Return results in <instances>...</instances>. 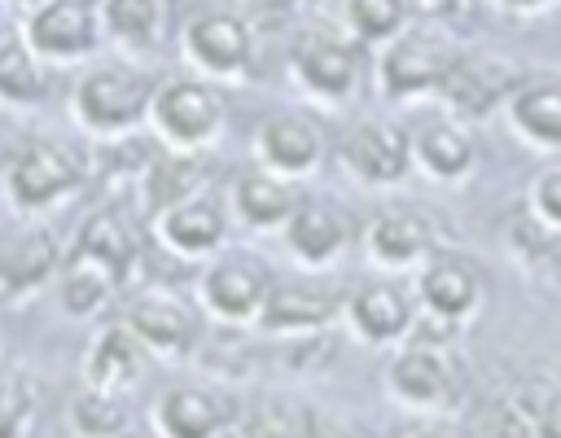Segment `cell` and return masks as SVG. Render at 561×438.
I'll use <instances>...</instances> for the list:
<instances>
[{"label": "cell", "mask_w": 561, "mask_h": 438, "mask_svg": "<svg viewBox=\"0 0 561 438\" xmlns=\"http://www.w3.org/2000/svg\"><path fill=\"white\" fill-rule=\"evenodd\" d=\"M311 438H359V434H355L346 420H337V416H316Z\"/></svg>", "instance_id": "40"}, {"label": "cell", "mask_w": 561, "mask_h": 438, "mask_svg": "<svg viewBox=\"0 0 561 438\" xmlns=\"http://www.w3.org/2000/svg\"><path fill=\"white\" fill-rule=\"evenodd\" d=\"M228 206L206 188L162 215H153V237L167 254L175 258H188V263H210L215 254H224V241H228Z\"/></svg>", "instance_id": "16"}, {"label": "cell", "mask_w": 561, "mask_h": 438, "mask_svg": "<svg viewBox=\"0 0 561 438\" xmlns=\"http://www.w3.org/2000/svg\"><path fill=\"white\" fill-rule=\"evenodd\" d=\"M337 350H342V342H337L333 328L302 333V337H280V364L289 372H329Z\"/></svg>", "instance_id": "36"}, {"label": "cell", "mask_w": 561, "mask_h": 438, "mask_svg": "<svg viewBox=\"0 0 561 438\" xmlns=\"http://www.w3.org/2000/svg\"><path fill=\"white\" fill-rule=\"evenodd\" d=\"M421 307H416V293L403 289L399 280L390 276H377V280H364L346 293V307H342V324L346 333L359 342V346H373V350H394L412 337V324H416Z\"/></svg>", "instance_id": "11"}, {"label": "cell", "mask_w": 561, "mask_h": 438, "mask_svg": "<svg viewBox=\"0 0 561 438\" xmlns=\"http://www.w3.org/2000/svg\"><path fill=\"white\" fill-rule=\"evenodd\" d=\"M9 4H13V9H26V13H31V9H39V4H48V0H9Z\"/></svg>", "instance_id": "45"}, {"label": "cell", "mask_w": 561, "mask_h": 438, "mask_svg": "<svg viewBox=\"0 0 561 438\" xmlns=\"http://www.w3.org/2000/svg\"><path fill=\"white\" fill-rule=\"evenodd\" d=\"M504 13H517V18H535V13H548L557 0H495Z\"/></svg>", "instance_id": "41"}, {"label": "cell", "mask_w": 561, "mask_h": 438, "mask_svg": "<svg viewBox=\"0 0 561 438\" xmlns=\"http://www.w3.org/2000/svg\"><path fill=\"white\" fill-rule=\"evenodd\" d=\"M114 438H153V429L145 434V429H131V425H127V429H123V434H114Z\"/></svg>", "instance_id": "44"}, {"label": "cell", "mask_w": 561, "mask_h": 438, "mask_svg": "<svg viewBox=\"0 0 561 438\" xmlns=\"http://www.w3.org/2000/svg\"><path fill=\"white\" fill-rule=\"evenodd\" d=\"M482 438H535V425L508 399H495L491 412L482 416Z\"/></svg>", "instance_id": "38"}, {"label": "cell", "mask_w": 561, "mask_h": 438, "mask_svg": "<svg viewBox=\"0 0 561 438\" xmlns=\"http://www.w3.org/2000/svg\"><path fill=\"white\" fill-rule=\"evenodd\" d=\"M153 355L140 346V337L114 320V324H101L83 350V385L92 390H105V394H127L140 377H145V364Z\"/></svg>", "instance_id": "23"}, {"label": "cell", "mask_w": 561, "mask_h": 438, "mask_svg": "<svg viewBox=\"0 0 561 438\" xmlns=\"http://www.w3.org/2000/svg\"><path fill=\"white\" fill-rule=\"evenodd\" d=\"M530 425H535V438H561V399L552 407H543Z\"/></svg>", "instance_id": "39"}, {"label": "cell", "mask_w": 561, "mask_h": 438, "mask_svg": "<svg viewBox=\"0 0 561 438\" xmlns=\"http://www.w3.org/2000/svg\"><path fill=\"white\" fill-rule=\"evenodd\" d=\"M114 289H118V280L110 272H101L92 263H79V258H66L61 280H57V307L70 320H96V315H105Z\"/></svg>", "instance_id": "31"}, {"label": "cell", "mask_w": 561, "mask_h": 438, "mask_svg": "<svg viewBox=\"0 0 561 438\" xmlns=\"http://www.w3.org/2000/svg\"><path fill=\"white\" fill-rule=\"evenodd\" d=\"M416 307L434 320H447L456 328H465L469 320L482 315L486 307V276L482 267L460 254V250H438L421 272H416Z\"/></svg>", "instance_id": "12"}, {"label": "cell", "mask_w": 561, "mask_h": 438, "mask_svg": "<svg viewBox=\"0 0 561 438\" xmlns=\"http://www.w3.org/2000/svg\"><path fill=\"white\" fill-rule=\"evenodd\" d=\"M504 245H508V254L522 263V272H530L535 280L561 289V232H548L543 223H535V219L522 210V215L508 223Z\"/></svg>", "instance_id": "29"}, {"label": "cell", "mask_w": 561, "mask_h": 438, "mask_svg": "<svg viewBox=\"0 0 561 438\" xmlns=\"http://www.w3.org/2000/svg\"><path fill=\"white\" fill-rule=\"evenodd\" d=\"M88 184V158L61 140H31L4 166V193L18 210H48Z\"/></svg>", "instance_id": "5"}, {"label": "cell", "mask_w": 561, "mask_h": 438, "mask_svg": "<svg viewBox=\"0 0 561 438\" xmlns=\"http://www.w3.org/2000/svg\"><path fill=\"white\" fill-rule=\"evenodd\" d=\"M316 412L294 399H263L237 416L232 438H311Z\"/></svg>", "instance_id": "32"}, {"label": "cell", "mask_w": 561, "mask_h": 438, "mask_svg": "<svg viewBox=\"0 0 561 438\" xmlns=\"http://www.w3.org/2000/svg\"><path fill=\"white\" fill-rule=\"evenodd\" d=\"M355 228L346 219V210H337L333 201H320V197H302V206L294 210V219L280 228V241L289 250L294 263L302 267H329L346 254Z\"/></svg>", "instance_id": "21"}, {"label": "cell", "mask_w": 561, "mask_h": 438, "mask_svg": "<svg viewBox=\"0 0 561 438\" xmlns=\"http://www.w3.org/2000/svg\"><path fill=\"white\" fill-rule=\"evenodd\" d=\"M337 162L346 166L351 180H359L368 188H390V184L408 180V171H412V131H403L399 123H386V118H364L342 131Z\"/></svg>", "instance_id": "15"}, {"label": "cell", "mask_w": 561, "mask_h": 438, "mask_svg": "<svg viewBox=\"0 0 561 438\" xmlns=\"http://www.w3.org/2000/svg\"><path fill=\"white\" fill-rule=\"evenodd\" d=\"M167 18H171V0H101L105 39L136 53L153 48L167 35Z\"/></svg>", "instance_id": "28"}, {"label": "cell", "mask_w": 561, "mask_h": 438, "mask_svg": "<svg viewBox=\"0 0 561 438\" xmlns=\"http://www.w3.org/2000/svg\"><path fill=\"white\" fill-rule=\"evenodd\" d=\"M39 420V385L18 372L4 368L0 372V438H31Z\"/></svg>", "instance_id": "35"}, {"label": "cell", "mask_w": 561, "mask_h": 438, "mask_svg": "<svg viewBox=\"0 0 561 438\" xmlns=\"http://www.w3.org/2000/svg\"><path fill=\"white\" fill-rule=\"evenodd\" d=\"M342 22L359 48H386L412 26V4L408 0H342Z\"/></svg>", "instance_id": "30"}, {"label": "cell", "mask_w": 561, "mask_h": 438, "mask_svg": "<svg viewBox=\"0 0 561 438\" xmlns=\"http://www.w3.org/2000/svg\"><path fill=\"white\" fill-rule=\"evenodd\" d=\"M359 70H364L359 44L342 31H307L289 53L294 83L320 105L351 101L355 88H359Z\"/></svg>", "instance_id": "9"}, {"label": "cell", "mask_w": 561, "mask_h": 438, "mask_svg": "<svg viewBox=\"0 0 561 438\" xmlns=\"http://www.w3.org/2000/svg\"><path fill=\"white\" fill-rule=\"evenodd\" d=\"M522 66H513L500 53H460L438 101L447 105V118L456 123H482L491 114H504L513 92L522 88Z\"/></svg>", "instance_id": "8"}, {"label": "cell", "mask_w": 561, "mask_h": 438, "mask_svg": "<svg viewBox=\"0 0 561 438\" xmlns=\"http://www.w3.org/2000/svg\"><path fill=\"white\" fill-rule=\"evenodd\" d=\"M22 39L48 66L83 61L105 39L101 0H48L22 18Z\"/></svg>", "instance_id": "7"}, {"label": "cell", "mask_w": 561, "mask_h": 438, "mask_svg": "<svg viewBox=\"0 0 561 438\" xmlns=\"http://www.w3.org/2000/svg\"><path fill=\"white\" fill-rule=\"evenodd\" d=\"M403 438H460V434H451V429H443V425H421V429H408Z\"/></svg>", "instance_id": "42"}, {"label": "cell", "mask_w": 561, "mask_h": 438, "mask_svg": "<svg viewBox=\"0 0 561 438\" xmlns=\"http://www.w3.org/2000/svg\"><path fill=\"white\" fill-rule=\"evenodd\" d=\"M224 123H228V101L219 83L202 74H180L158 83L149 105V127L162 140V149L206 153L224 136Z\"/></svg>", "instance_id": "3"}, {"label": "cell", "mask_w": 561, "mask_h": 438, "mask_svg": "<svg viewBox=\"0 0 561 438\" xmlns=\"http://www.w3.org/2000/svg\"><path fill=\"white\" fill-rule=\"evenodd\" d=\"M123 324L140 337V346L153 355V359H180V355H188L193 346H197V311L184 302V298H175V293H167V289H145V293H136V298H127V307H123Z\"/></svg>", "instance_id": "17"}, {"label": "cell", "mask_w": 561, "mask_h": 438, "mask_svg": "<svg viewBox=\"0 0 561 438\" xmlns=\"http://www.w3.org/2000/svg\"><path fill=\"white\" fill-rule=\"evenodd\" d=\"M443 250L434 215L416 206H386L364 223V254L381 272H421Z\"/></svg>", "instance_id": "13"}, {"label": "cell", "mask_w": 561, "mask_h": 438, "mask_svg": "<svg viewBox=\"0 0 561 438\" xmlns=\"http://www.w3.org/2000/svg\"><path fill=\"white\" fill-rule=\"evenodd\" d=\"M61 250L48 228L0 232V298H26L61 272Z\"/></svg>", "instance_id": "22"}, {"label": "cell", "mask_w": 561, "mask_h": 438, "mask_svg": "<svg viewBox=\"0 0 561 438\" xmlns=\"http://www.w3.org/2000/svg\"><path fill=\"white\" fill-rule=\"evenodd\" d=\"M302 206V188L294 180H280L263 166H250L232 180V193H228V210L232 219H241L245 228L254 232H280L294 210Z\"/></svg>", "instance_id": "24"}, {"label": "cell", "mask_w": 561, "mask_h": 438, "mask_svg": "<svg viewBox=\"0 0 561 438\" xmlns=\"http://www.w3.org/2000/svg\"><path fill=\"white\" fill-rule=\"evenodd\" d=\"M412 166L434 184H465L478 166V145L465 123L434 118L412 131Z\"/></svg>", "instance_id": "25"}, {"label": "cell", "mask_w": 561, "mask_h": 438, "mask_svg": "<svg viewBox=\"0 0 561 438\" xmlns=\"http://www.w3.org/2000/svg\"><path fill=\"white\" fill-rule=\"evenodd\" d=\"M526 215L548 232H561V162H548L526 184Z\"/></svg>", "instance_id": "37"}, {"label": "cell", "mask_w": 561, "mask_h": 438, "mask_svg": "<svg viewBox=\"0 0 561 438\" xmlns=\"http://www.w3.org/2000/svg\"><path fill=\"white\" fill-rule=\"evenodd\" d=\"M210 188V153H180V149H158V158L140 175V197L149 219L206 193Z\"/></svg>", "instance_id": "27"}, {"label": "cell", "mask_w": 561, "mask_h": 438, "mask_svg": "<svg viewBox=\"0 0 561 438\" xmlns=\"http://www.w3.org/2000/svg\"><path fill=\"white\" fill-rule=\"evenodd\" d=\"M302 4H320V0H302Z\"/></svg>", "instance_id": "46"}, {"label": "cell", "mask_w": 561, "mask_h": 438, "mask_svg": "<svg viewBox=\"0 0 561 438\" xmlns=\"http://www.w3.org/2000/svg\"><path fill=\"white\" fill-rule=\"evenodd\" d=\"M0 188H4V180H0Z\"/></svg>", "instance_id": "47"}, {"label": "cell", "mask_w": 561, "mask_h": 438, "mask_svg": "<svg viewBox=\"0 0 561 438\" xmlns=\"http://www.w3.org/2000/svg\"><path fill=\"white\" fill-rule=\"evenodd\" d=\"M517 140L543 153H561V74H526L504 110Z\"/></svg>", "instance_id": "26"}, {"label": "cell", "mask_w": 561, "mask_h": 438, "mask_svg": "<svg viewBox=\"0 0 561 438\" xmlns=\"http://www.w3.org/2000/svg\"><path fill=\"white\" fill-rule=\"evenodd\" d=\"M153 92L158 83L145 70L127 61H101L70 88V118L96 140H123L136 136L140 123H149Z\"/></svg>", "instance_id": "2"}, {"label": "cell", "mask_w": 561, "mask_h": 438, "mask_svg": "<svg viewBox=\"0 0 561 438\" xmlns=\"http://www.w3.org/2000/svg\"><path fill=\"white\" fill-rule=\"evenodd\" d=\"M272 285H276V276L254 254L224 250V254H215L202 267V276H197V302H202V311L215 324H224V328H250V324H259Z\"/></svg>", "instance_id": "6"}, {"label": "cell", "mask_w": 561, "mask_h": 438, "mask_svg": "<svg viewBox=\"0 0 561 438\" xmlns=\"http://www.w3.org/2000/svg\"><path fill=\"white\" fill-rule=\"evenodd\" d=\"M381 390L394 407L421 412V416H443L456 412L469 394V372L456 346H434V342H403L381 368Z\"/></svg>", "instance_id": "1"}, {"label": "cell", "mask_w": 561, "mask_h": 438, "mask_svg": "<svg viewBox=\"0 0 561 438\" xmlns=\"http://www.w3.org/2000/svg\"><path fill=\"white\" fill-rule=\"evenodd\" d=\"M254 162L280 180H307L324 162V136L307 114H272L254 131Z\"/></svg>", "instance_id": "20"}, {"label": "cell", "mask_w": 561, "mask_h": 438, "mask_svg": "<svg viewBox=\"0 0 561 438\" xmlns=\"http://www.w3.org/2000/svg\"><path fill=\"white\" fill-rule=\"evenodd\" d=\"M127 425H131V420H127L123 394H105V390L83 385V390L70 399V429H75V438H114V434H123Z\"/></svg>", "instance_id": "34"}, {"label": "cell", "mask_w": 561, "mask_h": 438, "mask_svg": "<svg viewBox=\"0 0 561 438\" xmlns=\"http://www.w3.org/2000/svg\"><path fill=\"white\" fill-rule=\"evenodd\" d=\"M153 438H224L237 429V403L206 381H175L149 407Z\"/></svg>", "instance_id": "14"}, {"label": "cell", "mask_w": 561, "mask_h": 438, "mask_svg": "<svg viewBox=\"0 0 561 438\" xmlns=\"http://www.w3.org/2000/svg\"><path fill=\"white\" fill-rule=\"evenodd\" d=\"M48 92L44 61L26 48V39H4L0 44V101L9 105H39Z\"/></svg>", "instance_id": "33"}, {"label": "cell", "mask_w": 561, "mask_h": 438, "mask_svg": "<svg viewBox=\"0 0 561 438\" xmlns=\"http://www.w3.org/2000/svg\"><path fill=\"white\" fill-rule=\"evenodd\" d=\"M425 9H434V13H447V9H460L465 0H421Z\"/></svg>", "instance_id": "43"}, {"label": "cell", "mask_w": 561, "mask_h": 438, "mask_svg": "<svg viewBox=\"0 0 561 438\" xmlns=\"http://www.w3.org/2000/svg\"><path fill=\"white\" fill-rule=\"evenodd\" d=\"M460 48L434 31V26H408L399 39H390L377 53V83L390 101H421V96H438L451 66H456Z\"/></svg>", "instance_id": "4"}, {"label": "cell", "mask_w": 561, "mask_h": 438, "mask_svg": "<svg viewBox=\"0 0 561 438\" xmlns=\"http://www.w3.org/2000/svg\"><path fill=\"white\" fill-rule=\"evenodd\" d=\"M140 245H145V237H140L136 215H131L127 206L110 201V206L92 210V215L79 223L75 245H70V254H66V258L92 263V267L110 272V276L123 285V280H127V272L140 263Z\"/></svg>", "instance_id": "19"}, {"label": "cell", "mask_w": 561, "mask_h": 438, "mask_svg": "<svg viewBox=\"0 0 561 438\" xmlns=\"http://www.w3.org/2000/svg\"><path fill=\"white\" fill-rule=\"evenodd\" d=\"M342 307H346V293H337L333 285H320V280H276L254 328H263L272 337H302V333L333 328L342 320Z\"/></svg>", "instance_id": "18"}, {"label": "cell", "mask_w": 561, "mask_h": 438, "mask_svg": "<svg viewBox=\"0 0 561 438\" xmlns=\"http://www.w3.org/2000/svg\"><path fill=\"white\" fill-rule=\"evenodd\" d=\"M180 48H184V61L210 83H232V79L250 74V66H254L250 22L237 13H224V9L188 18L180 31Z\"/></svg>", "instance_id": "10"}]
</instances>
